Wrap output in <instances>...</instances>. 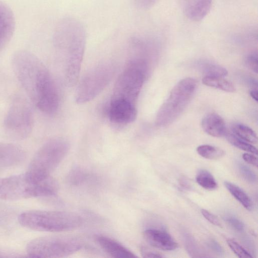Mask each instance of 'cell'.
<instances>
[{
  "instance_id": "obj_1",
  "label": "cell",
  "mask_w": 258,
  "mask_h": 258,
  "mask_svg": "<svg viewBox=\"0 0 258 258\" xmlns=\"http://www.w3.org/2000/svg\"><path fill=\"white\" fill-rule=\"evenodd\" d=\"M13 72L32 102L42 112L55 114L58 108V90L50 72L32 52L20 50L13 55Z\"/></svg>"
},
{
  "instance_id": "obj_2",
  "label": "cell",
  "mask_w": 258,
  "mask_h": 258,
  "mask_svg": "<svg viewBox=\"0 0 258 258\" xmlns=\"http://www.w3.org/2000/svg\"><path fill=\"white\" fill-rule=\"evenodd\" d=\"M86 40L85 28L75 18H62L54 28L53 46L56 56L64 64V81L69 87L78 81Z\"/></svg>"
},
{
  "instance_id": "obj_3",
  "label": "cell",
  "mask_w": 258,
  "mask_h": 258,
  "mask_svg": "<svg viewBox=\"0 0 258 258\" xmlns=\"http://www.w3.org/2000/svg\"><path fill=\"white\" fill-rule=\"evenodd\" d=\"M58 189L50 176L41 180L31 178L26 173L0 178V199L7 201L50 197Z\"/></svg>"
},
{
  "instance_id": "obj_4",
  "label": "cell",
  "mask_w": 258,
  "mask_h": 258,
  "mask_svg": "<svg viewBox=\"0 0 258 258\" xmlns=\"http://www.w3.org/2000/svg\"><path fill=\"white\" fill-rule=\"evenodd\" d=\"M19 223L27 228L40 231L63 232L79 227L82 218L68 211L32 210L22 213Z\"/></svg>"
},
{
  "instance_id": "obj_5",
  "label": "cell",
  "mask_w": 258,
  "mask_h": 258,
  "mask_svg": "<svg viewBox=\"0 0 258 258\" xmlns=\"http://www.w3.org/2000/svg\"><path fill=\"white\" fill-rule=\"evenodd\" d=\"M70 149L69 142L62 138H54L45 142L32 158L26 173L36 180H43L65 158Z\"/></svg>"
},
{
  "instance_id": "obj_6",
  "label": "cell",
  "mask_w": 258,
  "mask_h": 258,
  "mask_svg": "<svg viewBox=\"0 0 258 258\" xmlns=\"http://www.w3.org/2000/svg\"><path fill=\"white\" fill-rule=\"evenodd\" d=\"M82 246V240L76 236H48L32 240L27 245L26 251L32 257H63L76 252Z\"/></svg>"
},
{
  "instance_id": "obj_7",
  "label": "cell",
  "mask_w": 258,
  "mask_h": 258,
  "mask_svg": "<svg viewBox=\"0 0 258 258\" xmlns=\"http://www.w3.org/2000/svg\"><path fill=\"white\" fill-rule=\"evenodd\" d=\"M197 86V81L191 78H184L178 82L159 109L156 117V124L165 126L173 122L188 104Z\"/></svg>"
},
{
  "instance_id": "obj_8",
  "label": "cell",
  "mask_w": 258,
  "mask_h": 258,
  "mask_svg": "<svg viewBox=\"0 0 258 258\" xmlns=\"http://www.w3.org/2000/svg\"><path fill=\"white\" fill-rule=\"evenodd\" d=\"M33 122V112L29 103L22 96H16L4 118L5 132L13 139L23 140L31 133Z\"/></svg>"
},
{
  "instance_id": "obj_9",
  "label": "cell",
  "mask_w": 258,
  "mask_h": 258,
  "mask_svg": "<svg viewBox=\"0 0 258 258\" xmlns=\"http://www.w3.org/2000/svg\"><path fill=\"white\" fill-rule=\"evenodd\" d=\"M114 64L110 61L100 63L89 71L77 88V103L88 102L97 96L108 85L115 74Z\"/></svg>"
},
{
  "instance_id": "obj_10",
  "label": "cell",
  "mask_w": 258,
  "mask_h": 258,
  "mask_svg": "<svg viewBox=\"0 0 258 258\" xmlns=\"http://www.w3.org/2000/svg\"><path fill=\"white\" fill-rule=\"evenodd\" d=\"M148 71L141 65L127 61L116 80L111 98L121 99L136 104Z\"/></svg>"
},
{
  "instance_id": "obj_11",
  "label": "cell",
  "mask_w": 258,
  "mask_h": 258,
  "mask_svg": "<svg viewBox=\"0 0 258 258\" xmlns=\"http://www.w3.org/2000/svg\"><path fill=\"white\" fill-rule=\"evenodd\" d=\"M108 115L110 122L113 124L127 125L136 118V104L121 99L111 98Z\"/></svg>"
},
{
  "instance_id": "obj_12",
  "label": "cell",
  "mask_w": 258,
  "mask_h": 258,
  "mask_svg": "<svg viewBox=\"0 0 258 258\" xmlns=\"http://www.w3.org/2000/svg\"><path fill=\"white\" fill-rule=\"evenodd\" d=\"M15 19L11 8L0 1V51L11 39L15 29Z\"/></svg>"
},
{
  "instance_id": "obj_13",
  "label": "cell",
  "mask_w": 258,
  "mask_h": 258,
  "mask_svg": "<svg viewBox=\"0 0 258 258\" xmlns=\"http://www.w3.org/2000/svg\"><path fill=\"white\" fill-rule=\"evenodd\" d=\"M143 235L148 243L156 248L170 251L178 247L173 237L165 231L150 228L144 231Z\"/></svg>"
},
{
  "instance_id": "obj_14",
  "label": "cell",
  "mask_w": 258,
  "mask_h": 258,
  "mask_svg": "<svg viewBox=\"0 0 258 258\" xmlns=\"http://www.w3.org/2000/svg\"><path fill=\"white\" fill-rule=\"evenodd\" d=\"M25 157L24 150L20 147L9 143H0V169L19 164Z\"/></svg>"
},
{
  "instance_id": "obj_15",
  "label": "cell",
  "mask_w": 258,
  "mask_h": 258,
  "mask_svg": "<svg viewBox=\"0 0 258 258\" xmlns=\"http://www.w3.org/2000/svg\"><path fill=\"white\" fill-rule=\"evenodd\" d=\"M97 241L109 255L116 258H133L137 256L130 250L115 240L105 236H98Z\"/></svg>"
},
{
  "instance_id": "obj_16",
  "label": "cell",
  "mask_w": 258,
  "mask_h": 258,
  "mask_svg": "<svg viewBox=\"0 0 258 258\" xmlns=\"http://www.w3.org/2000/svg\"><path fill=\"white\" fill-rule=\"evenodd\" d=\"M201 126L206 133L214 137H222L227 134L224 120L215 113L206 115L202 119Z\"/></svg>"
},
{
  "instance_id": "obj_17",
  "label": "cell",
  "mask_w": 258,
  "mask_h": 258,
  "mask_svg": "<svg viewBox=\"0 0 258 258\" xmlns=\"http://www.w3.org/2000/svg\"><path fill=\"white\" fill-rule=\"evenodd\" d=\"M212 4L213 0H194L185 8V15L191 21H200L209 13Z\"/></svg>"
},
{
  "instance_id": "obj_18",
  "label": "cell",
  "mask_w": 258,
  "mask_h": 258,
  "mask_svg": "<svg viewBox=\"0 0 258 258\" xmlns=\"http://www.w3.org/2000/svg\"><path fill=\"white\" fill-rule=\"evenodd\" d=\"M220 77L204 76L203 83L207 86L215 88L228 92H233L235 89L230 81Z\"/></svg>"
},
{
  "instance_id": "obj_19",
  "label": "cell",
  "mask_w": 258,
  "mask_h": 258,
  "mask_svg": "<svg viewBox=\"0 0 258 258\" xmlns=\"http://www.w3.org/2000/svg\"><path fill=\"white\" fill-rule=\"evenodd\" d=\"M224 185L231 194L247 210L252 209V203L248 196L239 186L225 181Z\"/></svg>"
},
{
  "instance_id": "obj_20",
  "label": "cell",
  "mask_w": 258,
  "mask_h": 258,
  "mask_svg": "<svg viewBox=\"0 0 258 258\" xmlns=\"http://www.w3.org/2000/svg\"><path fill=\"white\" fill-rule=\"evenodd\" d=\"M232 131L236 136L248 143L257 142V136L254 131L244 124H235L232 127Z\"/></svg>"
},
{
  "instance_id": "obj_21",
  "label": "cell",
  "mask_w": 258,
  "mask_h": 258,
  "mask_svg": "<svg viewBox=\"0 0 258 258\" xmlns=\"http://www.w3.org/2000/svg\"><path fill=\"white\" fill-rule=\"evenodd\" d=\"M198 153L202 157L211 160H217L224 156L225 152L217 147L209 145H203L197 148Z\"/></svg>"
},
{
  "instance_id": "obj_22",
  "label": "cell",
  "mask_w": 258,
  "mask_h": 258,
  "mask_svg": "<svg viewBox=\"0 0 258 258\" xmlns=\"http://www.w3.org/2000/svg\"><path fill=\"white\" fill-rule=\"evenodd\" d=\"M197 183L205 189L213 190L217 187V183L213 176L206 170H201L196 177Z\"/></svg>"
},
{
  "instance_id": "obj_23",
  "label": "cell",
  "mask_w": 258,
  "mask_h": 258,
  "mask_svg": "<svg viewBox=\"0 0 258 258\" xmlns=\"http://www.w3.org/2000/svg\"><path fill=\"white\" fill-rule=\"evenodd\" d=\"M202 64V70L204 76L224 77L228 74L225 68L215 63L204 62Z\"/></svg>"
},
{
  "instance_id": "obj_24",
  "label": "cell",
  "mask_w": 258,
  "mask_h": 258,
  "mask_svg": "<svg viewBox=\"0 0 258 258\" xmlns=\"http://www.w3.org/2000/svg\"><path fill=\"white\" fill-rule=\"evenodd\" d=\"M226 135L227 140L234 146L240 150L257 155V149L249 143L239 138L233 134Z\"/></svg>"
},
{
  "instance_id": "obj_25",
  "label": "cell",
  "mask_w": 258,
  "mask_h": 258,
  "mask_svg": "<svg viewBox=\"0 0 258 258\" xmlns=\"http://www.w3.org/2000/svg\"><path fill=\"white\" fill-rule=\"evenodd\" d=\"M184 243L189 254L194 257H202L201 249L194 238L188 234H184Z\"/></svg>"
},
{
  "instance_id": "obj_26",
  "label": "cell",
  "mask_w": 258,
  "mask_h": 258,
  "mask_svg": "<svg viewBox=\"0 0 258 258\" xmlns=\"http://www.w3.org/2000/svg\"><path fill=\"white\" fill-rule=\"evenodd\" d=\"M227 243L233 252L240 258H250L252 256L238 243L232 239H228Z\"/></svg>"
},
{
  "instance_id": "obj_27",
  "label": "cell",
  "mask_w": 258,
  "mask_h": 258,
  "mask_svg": "<svg viewBox=\"0 0 258 258\" xmlns=\"http://www.w3.org/2000/svg\"><path fill=\"white\" fill-rule=\"evenodd\" d=\"M87 177V173L80 169H75L70 173L69 181L74 185H78L82 183Z\"/></svg>"
},
{
  "instance_id": "obj_28",
  "label": "cell",
  "mask_w": 258,
  "mask_h": 258,
  "mask_svg": "<svg viewBox=\"0 0 258 258\" xmlns=\"http://www.w3.org/2000/svg\"><path fill=\"white\" fill-rule=\"evenodd\" d=\"M239 170L242 177L250 183H255L257 181V176L255 173L247 166L244 164H239Z\"/></svg>"
},
{
  "instance_id": "obj_29",
  "label": "cell",
  "mask_w": 258,
  "mask_h": 258,
  "mask_svg": "<svg viewBox=\"0 0 258 258\" xmlns=\"http://www.w3.org/2000/svg\"><path fill=\"white\" fill-rule=\"evenodd\" d=\"M224 220L234 230L242 232L244 230V223L237 217L232 215H226L224 217Z\"/></svg>"
},
{
  "instance_id": "obj_30",
  "label": "cell",
  "mask_w": 258,
  "mask_h": 258,
  "mask_svg": "<svg viewBox=\"0 0 258 258\" xmlns=\"http://www.w3.org/2000/svg\"><path fill=\"white\" fill-rule=\"evenodd\" d=\"M245 62L246 65L255 73L258 70V56L257 52H252L248 54L245 57Z\"/></svg>"
},
{
  "instance_id": "obj_31",
  "label": "cell",
  "mask_w": 258,
  "mask_h": 258,
  "mask_svg": "<svg viewBox=\"0 0 258 258\" xmlns=\"http://www.w3.org/2000/svg\"><path fill=\"white\" fill-rule=\"evenodd\" d=\"M207 244L208 246L217 255L223 256L225 252L223 248L215 240L210 239L207 241Z\"/></svg>"
},
{
  "instance_id": "obj_32",
  "label": "cell",
  "mask_w": 258,
  "mask_h": 258,
  "mask_svg": "<svg viewBox=\"0 0 258 258\" xmlns=\"http://www.w3.org/2000/svg\"><path fill=\"white\" fill-rule=\"evenodd\" d=\"M203 216L212 224L221 227V224L219 219L213 214L205 209L201 210Z\"/></svg>"
},
{
  "instance_id": "obj_33",
  "label": "cell",
  "mask_w": 258,
  "mask_h": 258,
  "mask_svg": "<svg viewBox=\"0 0 258 258\" xmlns=\"http://www.w3.org/2000/svg\"><path fill=\"white\" fill-rule=\"evenodd\" d=\"M156 0H135L138 7L142 9H147L151 7Z\"/></svg>"
},
{
  "instance_id": "obj_34",
  "label": "cell",
  "mask_w": 258,
  "mask_h": 258,
  "mask_svg": "<svg viewBox=\"0 0 258 258\" xmlns=\"http://www.w3.org/2000/svg\"><path fill=\"white\" fill-rule=\"evenodd\" d=\"M242 158L247 163L257 167V159L254 155L249 153H244L242 155Z\"/></svg>"
},
{
  "instance_id": "obj_35",
  "label": "cell",
  "mask_w": 258,
  "mask_h": 258,
  "mask_svg": "<svg viewBox=\"0 0 258 258\" xmlns=\"http://www.w3.org/2000/svg\"><path fill=\"white\" fill-rule=\"evenodd\" d=\"M142 253L143 256L144 257H162L163 256L161 255L160 253L146 250L144 248L142 249Z\"/></svg>"
},
{
  "instance_id": "obj_36",
  "label": "cell",
  "mask_w": 258,
  "mask_h": 258,
  "mask_svg": "<svg viewBox=\"0 0 258 258\" xmlns=\"http://www.w3.org/2000/svg\"><path fill=\"white\" fill-rule=\"evenodd\" d=\"M249 94L250 96L256 102L257 101V90H252L250 91Z\"/></svg>"
},
{
  "instance_id": "obj_37",
  "label": "cell",
  "mask_w": 258,
  "mask_h": 258,
  "mask_svg": "<svg viewBox=\"0 0 258 258\" xmlns=\"http://www.w3.org/2000/svg\"><path fill=\"white\" fill-rule=\"evenodd\" d=\"M181 185L185 188H190V184L189 185L188 182L185 178L181 179L180 181Z\"/></svg>"
}]
</instances>
